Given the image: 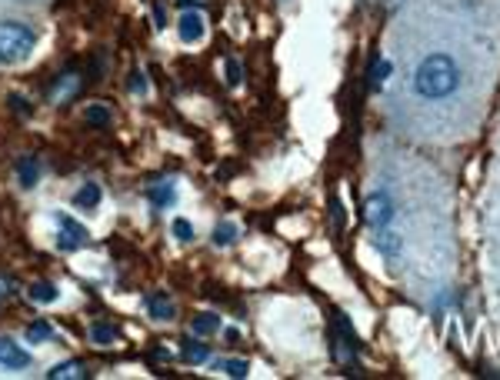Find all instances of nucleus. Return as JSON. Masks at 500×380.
Masks as SVG:
<instances>
[{"instance_id":"f8f14e48","label":"nucleus","mask_w":500,"mask_h":380,"mask_svg":"<svg viewBox=\"0 0 500 380\" xmlns=\"http://www.w3.org/2000/svg\"><path fill=\"white\" fill-rule=\"evenodd\" d=\"M180 357L187 364H203V360H210V347L197 344V340H180Z\"/></svg>"},{"instance_id":"f3484780","label":"nucleus","mask_w":500,"mask_h":380,"mask_svg":"<svg viewBox=\"0 0 500 380\" xmlns=\"http://www.w3.org/2000/svg\"><path fill=\"white\" fill-rule=\"evenodd\" d=\"M390 71H394L390 60H374V67H371V90H377V87L390 77Z\"/></svg>"},{"instance_id":"4468645a","label":"nucleus","mask_w":500,"mask_h":380,"mask_svg":"<svg viewBox=\"0 0 500 380\" xmlns=\"http://www.w3.org/2000/svg\"><path fill=\"white\" fill-rule=\"evenodd\" d=\"M100 197H103V194H100L97 183H84V187L74 194V203L77 207H84V210H94V207L100 203Z\"/></svg>"},{"instance_id":"bb28decb","label":"nucleus","mask_w":500,"mask_h":380,"mask_svg":"<svg viewBox=\"0 0 500 380\" xmlns=\"http://www.w3.org/2000/svg\"><path fill=\"white\" fill-rule=\"evenodd\" d=\"M0 297H3V290H0Z\"/></svg>"},{"instance_id":"2eb2a0df","label":"nucleus","mask_w":500,"mask_h":380,"mask_svg":"<svg viewBox=\"0 0 500 380\" xmlns=\"http://www.w3.org/2000/svg\"><path fill=\"white\" fill-rule=\"evenodd\" d=\"M50 380H60V377H87V370H84V364L80 360H67V364H57L53 370H47Z\"/></svg>"},{"instance_id":"6e6552de","label":"nucleus","mask_w":500,"mask_h":380,"mask_svg":"<svg viewBox=\"0 0 500 380\" xmlns=\"http://www.w3.org/2000/svg\"><path fill=\"white\" fill-rule=\"evenodd\" d=\"M0 364L3 367H14V370H24V367H30V354H27L24 347H17L14 340L0 337Z\"/></svg>"},{"instance_id":"9b49d317","label":"nucleus","mask_w":500,"mask_h":380,"mask_svg":"<svg viewBox=\"0 0 500 380\" xmlns=\"http://www.w3.org/2000/svg\"><path fill=\"white\" fill-rule=\"evenodd\" d=\"M27 297H30L34 304H53L60 294H57V287H53L50 280H34V283L27 287Z\"/></svg>"},{"instance_id":"20e7f679","label":"nucleus","mask_w":500,"mask_h":380,"mask_svg":"<svg viewBox=\"0 0 500 380\" xmlns=\"http://www.w3.org/2000/svg\"><path fill=\"white\" fill-rule=\"evenodd\" d=\"M390 217H394V203H390V197H387V194H371L367 203H364V220H367L371 227L384 230L390 224Z\"/></svg>"},{"instance_id":"0eeeda50","label":"nucleus","mask_w":500,"mask_h":380,"mask_svg":"<svg viewBox=\"0 0 500 380\" xmlns=\"http://www.w3.org/2000/svg\"><path fill=\"white\" fill-rule=\"evenodd\" d=\"M203 14H197V10H187L184 17H180V24H177V34H180V40L184 44H197L200 37H203Z\"/></svg>"},{"instance_id":"9d476101","label":"nucleus","mask_w":500,"mask_h":380,"mask_svg":"<svg viewBox=\"0 0 500 380\" xmlns=\"http://www.w3.org/2000/svg\"><path fill=\"white\" fill-rule=\"evenodd\" d=\"M147 201L157 207V210H171L177 203V190H174V183H153L147 190Z\"/></svg>"},{"instance_id":"ddd939ff","label":"nucleus","mask_w":500,"mask_h":380,"mask_svg":"<svg viewBox=\"0 0 500 380\" xmlns=\"http://www.w3.org/2000/svg\"><path fill=\"white\" fill-rule=\"evenodd\" d=\"M190 330H194V337H210V333L221 330V317L217 314H197L190 320Z\"/></svg>"},{"instance_id":"f257e3e1","label":"nucleus","mask_w":500,"mask_h":380,"mask_svg":"<svg viewBox=\"0 0 500 380\" xmlns=\"http://www.w3.org/2000/svg\"><path fill=\"white\" fill-rule=\"evenodd\" d=\"M460 64L444 51L427 53L414 71V94L424 101H447L460 90Z\"/></svg>"},{"instance_id":"6ab92c4d","label":"nucleus","mask_w":500,"mask_h":380,"mask_svg":"<svg viewBox=\"0 0 500 380\" xmlns=\"http://www.w3.org/2000/svg\"><path fill=\"white\" fill-rule=\"evenodd\" d=\"M50 337H53V327H50L47 320H37V324L27 327V340H34V344L37 340H50Z\"/></svg>"},{"instance_id":"412c9836","label":"nucleus","mask_w":500,"mask_h":380,"mask_svg":"<svg viewBox=\"0 0 500 380\" xmlns=\"http://www.w3.org/2000/svg\"><path fill=\"white\" fill-rule=\"evenodd\" d=\"M114 337H117V330L107 327V324H94V327H90V340H94V344H110Z\"/></svg>"},{"instance_id":"a211bd4d","label":"nucleus","mask_w":500,"mask_h":380,"mask_svg":"<svg viewBox=\"0 0 500 380\" xmlns=\"http://www.w3.org/2000/svg\"><path fill=\"white\" fill-rule=\"evenodd\" d=\"M234 240H237V227L234 224H221V227L214 230V244L217 247H230Z\"/></svg>"},{"instance_id":"1a4fd4ad","label":"nucleus","mask_w":500,"mask_h":380,"mask_svg":"<svg viewBox=\"0 0 500 380\" xmlns=\"http://www.w3.org/2000/svg\"><path fill=\"white\" fill-rule=\"evenodd\" d=\"M17 177H21V187H37V180H40V160L34 157V153H27L17 160Z\"/></svg>"},{"instance_id":"f03ea898","label":"nucleus","mask_w":500,"mask_h":380,"mask_svg":"<svg viewBox=\"0 0 500 380\" xmlns=\"http://www.w3.org/2000/svg\"><path fill=\"white\" fill-rule=\"evenodd\" d=\"M37 47V34L21 21L0 24V64H24Z\"/></svg>"},{"instance_id":"aec40b11","label":"nucleus","mask_w":500,"mask_h":380,"mask_svg":"<svg viewBox=\"0 0 500 380\" xmlns=\"http://www.w3.org/2000/svg\"><path fill=\"white\" fill-rule=\"evenodd\" d=\"M87 124L90 127H107L110 124V110H107V107H87Z\"/></svg>"},{"instance_id":"4be33fe9","label":"nucleus","mask_w":500,"mask_h":380,"mask_svg":"<svg viewBox=\"0 0 500 380\" xmlns=\"http://www.w3.org/2000/svg\"><path fill=\"white\" fill-rule=\"evenodd\" d=\"M174 237L180 240V244H190V240H194V227H190V220L177 217L174 220Z\"/></svg>"},{"instance_id":"b1692460","label":"nucleus","mask_w":500,"mask_h":380,"mask_svg":"<svg viewBox=\"0 0 500 380\" xmlns=\"http://www.w3.org/2000/svg\"><path fill=\"white\" fill-rule=\"evenodd\" d=\"M380 251L387 253V257H397V251H400L397 233H384V237H380Z\"/></svg>"},{"instance_id":"dca6fc26","label":"nucleus","mask_w":500,"mask_h":380,"mask_svg":"<svg viewBox=\"0 0 500 380\" xmlns=\"http://www.w3.org/2000/svg\"><path fill=\"white\" fill-rule=\"evenodd\" d=\"M221 370H224L227 377H247V370H250V364L247 360H237V357H227V360H221Z\"/></svg>"},{"instance_id":"a878e982","label":"nucleus","mask_w":500,"mask_h":380,"mask_svg":"<svg viewBox=\"0 0 500 380\" xmlns=\"http://www.w3.org/2000/svg\"><path fill=\"white\" fill-rule=\"evenodd\" d=\"M130 90H134V94H147V80H144L140 71H134V74H130Z\"/></svg>"},{"instance_id":"5701e85b","label":"nucleus","mask_w":500,"mask_h":380,"mask_svg":"<svg viewBox=\"0 0 500 380\" xmlns=\"http://www.w3.org/2000/svg\"><path fill=\"white\" fill-rule=\"evenodd\" d=\"M240 80H244V71H240V64L230 57V60H227V84H230V87H240Z\"/></svg>"},{"instance_id":"423d86ee","label":"nucleus","mask_w":500,"mask_h":380,"mask_svg":"<svg viewBox=\"0 0 500 380\" xmlns=\"http://www.w3.org/2000/svg\"><path fill=\"white\" fill-rule=\"evenodd\" d=\"M144 307H147V314L153 320H174V301H171V294H164V290H153L144 297Z\"/></svg>"},{"instance_id":"39448f33","label":"nucleus","mask_w":500,"mask_h":380,"mask_svg":"<svg viewBox=\"0 0 500 380\" xmlns=\"http://www.w3.org/2000/svg\"><path fill=\"white\" fill-rule=\"evenodd\" d=\"M57 224H60V237H57V247L64 253H71V251H80L84 244H87V227L84 224H77L74 217H57Z\"/></svg>"},{"instance_id":"7ed1b4c3","label":"nucleus","mask_w":500,"mask_h":380,"mask_svg":"<svg viewBox=\"0 0 500 380\" xmlns=\"http://www.w3.org/2000/svg\"><path fill=\"white\" fill-rule=\"evenodd\" d=\"M330 344H334V357H337L344 367H353V357H357V337H353V330H350L344 314H337V320H334Z\"/></svg>"},{"instance_id":"393cba45","label":"nucleus","mask_w":500,"mask_h":380,"mask_svg":"<svg viewBox=\"0 0 500 380\" xmlns=\"http://www.w3.org/2000/svg\"><path fill=\"white\" fill-rule=\"evenodd\" d=\"M7 103H10V107H14L21 117H30V103H27L21 94H10V101H7Z\"/></svg>"}]
</instances>
